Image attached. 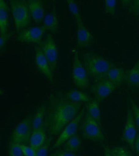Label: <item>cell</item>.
Returning <instances> with one entry per match:
<instances>
[{"mask_svg":"<svg viewBox=\"0 0 139 156\" xmlns=\"http://www.w3.org/2000/svg\"><path fill=\"white\" fill-rule=\"evenodd\" d=\"M82 103L69 100L62 93H53L49 98L44 127L50 137L58 136L79 113Z\"/></svg>","mask_w":139,"mask_h":156,"instance_id":"cell-1","label":"cell"},{"mask_svg":"<svg viewBox=\"0 0 139 156\" xmlns=\"http://www.w3.org/2000/svg\"><path fill=\"white\" fill-rule=\"evenodd\" d=\"M83 60L89 76L96 82L106 79L108 71L114 67V65L106 58L92 52L85 53Z\"/></svg>","mask_w":139,"mask_h":156,"instance_id":"cell-2","label":"cell"},{"mask_svg":"<svg viewBox=\"0 0 139 156\" xmlns=\"http://www.w3.org/2000/svg\"><path fill=\"white\" fill-rule=\"evenodd\" d=\"M10 8L16 30L19 31L27 27L30 23L31 17L27 2L12 0Z\"/></svg>","mask_w":139,"mask_h":156,"instance_id":"cell-3","label":"cell"},{"mask_svg":"<svg viewBox=\"0 0 139 156\" xmlns=\"http://www.w3.org/2000/svg\"><path fill=\"white\" fill-rule=\"evenodd\" d=\"M81 131L83 137L86 140L96 142H101L104 140L101 124L87 112L82 120Z\"/></svg>","mask_w":139,"mask_h":156,"instance_id":"cell-4","label":"cell"},{"mask_svg":"<svg viewBox=\"0 0 139 156\" xmlns=\"http://www.w3.org/2000/svg\"><path fill=\"white\" fill-rule=\"evenodd\" d=\"M32 133V119L28 116L20 122L13 131L10 142L20 145H29V141Z\"/></svg>","mask_w":139,"mask_h":156,"instance_id":"cell-5","label":"cell"},{"mask_svg":"<svg viewBox=\"0 0 139 156\" xmlns=\"http://www.w3.org/2000/svg\"><path fill=\"white\" fill-rule=\"evenodd\" d=\"M72 77L76 87L81 89H85L89 87V76L84 65L79 59L77 52L75 53L72 58Z\"/></svg>","mask_w":139,"mask_h":156,"instance_id":"cell-6","label":"cell"},{"mask_svg":"<svg viewBox=\"0 0 139 156\" xmlns=\"http://www.w3.org/2000/svg\"><path fill=\"white\" fill-rule=\"evenodd\" d=\"M85 114V108H83L75 118L64 128L62 131L59 134V136L56 140L53 146L51 147V150L62 146L66 141H68L72 136H73L76 134L79 123L82 122Z\"/></svg>","mask_w":139,"mask_h":156,"instance_id":"cell-7","label":"cell"},{"mask_svg":"<svg viewBox=\"0 0 139 156\" xmlns=\"http://www.w3.org/2000/svg\"><path fill=\"white\" fill-rule=\"evenodd\" d=\"M39 47L48 60L51 69L54 73L57 69L58 65V49L53 37L48 35L44 41L40 43Z\"/></svg>","mask_w":139,"mask_h":156,"instance_id":"cell-8","label":"cell"},{"mask_svg":"<svg viewBox=\"0 0 139 156\" xmlns=\"http://www.w3.org/2000/svg\"><path fill=\"white\" fill-rule=\"evenodd\" d=\"M137 136V129L134 115L132 113L131 109L129 107L123 129V138L124 141L129 145L133 151L135 150V142Z\"/></svg>","mask_w":139,"mask_h":156,"instance_id":"cell-9","label":"cell"},{"mask_svg":"<svg viewBox=\"0 0 139 156\" xmlns=\"http://www.w3.org/2000/svg\"><path fill=\"white\" fill-rule=\"evenodd\" d=\"M46 30L44 26L25 29L17 35L16 40L24 43H41Z\"/></svg>","mask_w":139,"mask_h":156,"instance_id":"cell-10","label":"cell"},{"mask_svg":"<svg viewBox=\"0 0 139 156\" xmlns=\"http://www.w3.org/2000/svg\"><path fill=\"white\" fill-rule=\"evenodd\" d=\"M116 88L117 86L113 83L104 79L94 84L92 87V91L96 95V99L101 101L113 93Z\"/></svg>","mask_w":139,"mask_h":156,"instance_id":"cell-11","label":"cell"},{"mask_svg":"<svg viewBox=\"0 0 139 156\" xmlns=\"http://www.w3.org/2000/svg\"><path fill=\"white\" fill-rule=\"evenodd\" d=\"M35 62L38 70L51 82L53 79V73L51 69L49 63L45 57L41 48L37 46L35 51Z\"/></svg>","mask_w":139,"mask_h":156,"instance_id":"cell-12","label":"cell"},{"mask_svg":"<svg viewBox=\"0 0 139 156\" xmlns=\"http://www.w3.org/2000/svg\"><path fill=\"white\" fill-rule=\"evenodd\" d=\"M77 24V45L79 48H87L90 45L93 37L90 31L84 25L82 19L75 20Z\"/></svg>","mask_w":139,"mask_h":156,"instance_id":"cell-13","label":"cell"},{"mask_svg":"<svg viewBox=\"0 0 139 156\" xmlns=\"http://www.w3.org/2000/svg\"><path fill=\"white\" fill-rule=\"evenodd\" d=\"M31 17L37 24L44 21L46 16L43 3L41 0H29L27 1Z\"/></svg>","mask_w":139,"mask_h":156,"instance_id":"cell-14","label":"cell"},{"mask_svg":"<svg viewBox=\"0 0 139 156\" xmlns=\"http://www.w3.org/2000/svg\"><path fill=\"white\" fill-rule=\"evenodd\" d=\"M46 133L47 131L45 127L32 131L29 141V145L37 151L38 148L42 147L45 144L48 139Z\"/></svg>","mask_w":139,"mask_h":156,"instance_id":"cell-15","label":"cell"},{"mask_svg":"<svg viewBox=\"0 0 139 156\" xmlns=\"http://www.w3.org/2000/svg\"><path fill=\"white\" fill-rule=\"evenodd\" d=\"M44 27L53 34H56L58 30V19L56 12L55 4L52 9L46 14L44 19Z\"/></svg>","mask_w":139,"mask_h":156,"instance_id":"cell-16","label":"cell"},{"mask_svg":"<svg viewBox=\"0 0 139 156\" xmlns=\"http://www.w3.org/2000/svg\"><path fill=\"white\" fill-rule=\"evenodd\" d=\"M125 74L126 73L123 68L114 66L108 71L106 76V79L113 83L117 87L120 85L124 80Z\"/></svg>","mask_w":139,"mask_h":156,"instance_id":"cell-17","label":"cell"},{"mask_svg":"<svg viewBox=\"0 0 139 156\" xmlns=\"http://www.w3.org/2000/svg\"><path fill=\"white\" fill-rule=\"evenodd\" d=\"M124 81L131 87H139V60L126 73Z\"/></svg>","mask_w":139,"mask_h":156,"instance_id":"cell-18","label":"cell"},{"mask_svg":"<svg viewBox=\"0 0 139 156\" xmlns=\"http://www.w3.org/2000/svg\"><path fill=\"white\" fill-rule=\"evenodd\" d=\"M47 112L46 105L40 106L32 119V131L44 127V122Z\"/></svg>","mask_w":139,"mask_h":156,"instance_id":"cell-19","label":"cell"},{"mask_svg":"<svg viewBox=\"0 0 139 156\" xmlns=\"http://www.w3.org/2000/svg\"><path fill=\"white\" fill-rule=\"evenodd\" d=\"M9 28L8 5L4 0L0 1V33L6 34Z\"/></svg>","mask_w":139,"mask_h":156,"instance_id":"cell-20","label":"cell"},{"mask_svg":"<svg viewBox=\"0 0 139 156\" xmlns=\"http://www.w3.org/2000/svg\"><path fill=\"white\" fill-rule=\"evenodd\" d=\"M86 112L92 119L101 124L100 107H99V101L97 99H94L86 103Z\"/></svg>","mask_w":139,"mask_h":156,"instance_id":"cell-21","label":"cell"},{"mask_svg":"<svg viewBox=\"0 0 139 156\" xmlns=\"http://www.w3.org/2000/svg\"><path fill=\"white\" fill-rule=\"evenodd\" d=\"M67 98L71 101L75 102H89L91 101L90 97L89 95L85 94L82 91H79L77 90H71L65 94Z\"/></svg>","mask_w":139,"mask_h":156,"instance_id":"cell-22","label":"cell"},{"mask_svg":"<svg viewBox=\"0 0 139 156\" xmlns=\"http://www.w3.org/2000/svg\"><path fill=\"white\" fill-rule=\"evenodd\" d=\"M81 144L82 142L80 138L76 133L64 143L62 145V150L75 153L78 151L79 148L81 147Z\"/></svg>","mask_w":139,"mask_h":156,"instance_id":"cell-23","label":"cell"},{"mask_svg":"<svg viewBox=\"0 0 139 156\" xmlns=\"http://www.w3.org/2000/svg\"><path fill=\"white\" fill-rule=\"evenodd\" d=\"M9 156H24L21 146L16 143L10 142L9 145Z\"/></svg>","mask_w":139,"mask_h":156,"instance_id":"cell-24","label":"cell"},{"mask_svg":"<svg viewBox=\"0 0 139 156\" xmlns=\"http://www.w3.org/2000/svg\"><path fill=\"white\" fill-rule=\"evenodd\" d=\"M104 2V10L106 14L114 16L115 12L117 2L116 0H105Z\"/></svg>","mask_w":139,"mask_h":156,"instance_id":"cell-25","label":"cell"},{"mask_svg":"<svg viewBox=\"0 0 139 156\" xmlns=\"http://www.w3.org/2000/svg\"><path fill=\"white\" fill-rule=\"evenodd\" d=\"M68 4V8L69 11L71 12V14L73 15L75 20L79 18H81V14L79 13L78 6L77 5V3L76 2L73 1V0H68L67 1Z\"/></svg>","mask_w":139,"mask_h":156,"instance_id":"cell-26","label":"cell"},{"mask_svg":"<svg viewBox=\"0 0 139 156\" xmlns=\"http://www.w3.org/2000/svg\"><path fill=\"white\" fill-rule=\"evenodd\" d=\"M53 139V137H50L48 139L47 141L45 143V144L36 151L35 156H48L49 152V148L51 145V142Z\"/></svg>","mask_w":139,"mask_h":156,"instance_id":"cell-27","label":"cell"},{"mask_svg":"<svg viewBox=\"0 0 139 156\" xmlns=\"http://www.w3.org/2000/svg\"><path fill=\"white\" fill-rule=\"evenodd\" d=\"M123 4H125L130 9L131 13L135 15L139 14V0H135V1H123Z\"/></svg>","mask_w":139,"mask_h":156,"instance_id":"cell-28","label":"cell"},{"mask_svg":"<svg viewBox=\"0 0 139 156\" xmlns=\"http://www.w3.org/2000/svg\"><path fill=\"white\" fill-rule=\"evenodd\" d=\"M112 156H131L130 153L124 147H117L110 150Z\"/></svg>","mask_w":139,"mask_h":156,"instance_id":"cell-29","label":"cell"},{"mask_svg":"<svg viewBox=\"0 0 139 156\" xmlns=\"http://www.w3.org/2000/svg\"><path fill=\"white\" fill-rule=\"evenodd\" d=\"M131 111L134 115V118L136 126L139 128V107L133 101H131Z\"/></svg>","mask_w":139,"mask_h":156,"instance_id":"cell-30","label":"cell"},{"mask_svg":"<svg viewBox=\"0 0 139 156\" xmlns=\"http://www.w3.org/2000/svg\"><path fill=\"white\" fill-rule=\"evenodd\" d=\"M22 151L24 156H35L36 150L30 145H21Z\"/></svg>","mask_w":139,"mask_h":156,"instance_id":"cell-31","label":"cell"},{"mask_svg":"<svg viewBox=\"0 0 139 156\" xmlns=\"http://www.w3.org/2000/svg\"><path fill=\"white\" fill-rule=\"evenodd\" d=\"M50 156H78L75 152L66 151L64 150L57 151L52 153Z\"/></svg>","mask_w":139,"mask_h":156,"instance_id":"cell-32","label":"cell"},{"mask_svg":"<svg viewBox=\"0 0 139 156\" xmlns=\"http://www.w3.org/2000/svg\"><path fill=\"white\" fill-rule=\"evenodd\" d=\"M9 37L10 34L8 33L1 34V35H0V49H1V51H2V49L5 48L6 41H8Z\"/></svg>","mask_w":139,"mask_h":156,"instance_id":"cell-33","label":"cell"},{"mask_svg":"<svg viewBox=\"0 0 139 156\" xmlns=\"http://www.w3.org/2000/svg\"><path fill=\"white\" fill-rule=\"evenodd\" d=\"M135 150L137 154L139 155V134L137 136V138L135 142Z\"/></svg>","mask_w":139,"mask_h":156,"instance_id":"cell-34","label":"cell"},{"mask_svg":"<svg viewBox=\"0 0 139 156\" xmlns=\"http://www.w3.org/2000/svg\"><path fill=\"white\" fill-rule=\"evenodd\" d=\"M104 156H112L111 152H110V151L108 150V149L107 148H105L104 149Z\"/></svg>","mask_w":139,"mask_h":156,"instance_id":"cell-35","label":"cell"}]
</instances>
